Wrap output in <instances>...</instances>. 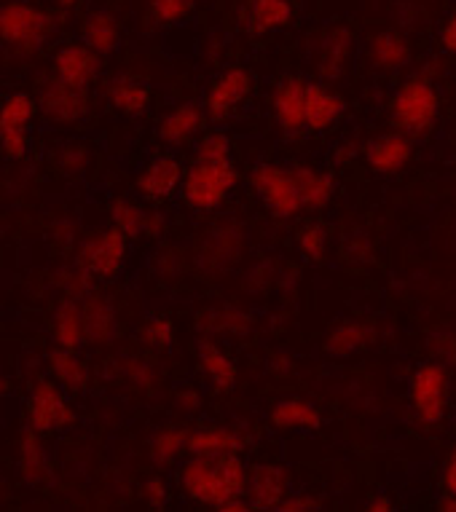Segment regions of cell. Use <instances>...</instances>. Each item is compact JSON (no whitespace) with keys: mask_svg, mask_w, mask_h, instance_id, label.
I'll return each mask as SVG.
<instances>
[{"mask_svg":"<svg viewBox=\"0 0 456 512\" xmlns=\"http://www.w3.org/2000/svg\"><path fill=\"white\" fill-rule=\"evenodd\" d=\"M178 480L180 488L194 502L220 510L226 502L245 494L250 472L237 454L218 456V459L191 456L178 470Z\"/></svg>","mask_w":456,"mask_h":512,"instance_id":"obj_1","label":"cell"},{"mask_svg":"<svg viewBox=\"0 0 456 512\" xmlns=\"http://www.w3.org/2000/svg\"><path fill=\"white\" fill-rule=\"evenodd\" d=\"M440 97L424 78H411L400 86L392 100V124L408 137H424L438 121Z\"/></svg>","mask_w":456,"mask_h":512,"instance_id":"obj_2","label":"cell"},{"mask_svg":"<svg viewBox=\"0 0 456 512\" xmlns=\"http://www.w3.org/2000/svg\"><path fill=\"white\" fill-rule=\"evenodd\" d=\"M237 180L239 175L231 159H196V164L188 169L186 180H183V202L188 207H194V210H215V207L226 202Z\"/></svg>","mask_w":456,"mask_h":512,"instance_id":"obj_3","label":"cell"},{"mask_svg":"<svg viewBox=\"0 0 456 512\" xmlns=\"http://www.w3.org/2000/svg\"><path fill=\"white\" fill-rule=\"evenodd\" d=\"M54 17L49 11L30 6L25 0H9L0 9V33L3 41L19 51L41 49L54 35Z\"/></svg>","mask_w":456,"mask_h":512,"instance_id":"obj_4","label":"cell"},{"mask_svg":"<svg viewBox=\"0 0 456 512\" xmlns=\"http://www.w3.org/2000/svg\"><path fill=\"white\" fill-rule=\"evenodd\" d=\"M448 370L443 362H427L422 368H416L411 378V403H414L416 416L424 424H438L448 411Z\"/></svg>","mask_w":456,"mask_h":512,"instance_id":"obj_5","label":"cell"},{"mask_svg":"<svg viewBox=\"0 0 456 512\" xmlns=\"http://www.w3.org/2000/svg\"><path fill=\"white\" fill-rule=\"evenodd\" d=\"M127 239L129 236L116 226L89 236L78 250V266H84L92 277L113 279L127 261Z\"/></svg>","mask_w":456,"mask_h":512,"instance_id":"obj_6","label":"cell"},{"mask_svg":"<svg viewBox=\"0 0 456 512\" xmlns=\"http://www.w3.org/2000/svg\"><path fill=\"white\" fill-rule=\"evenodd\" d=\"M27 419H30V427L35 432L49 435V432H62V429L73 427L76 413H73L57 384L38 381L30 392V400H27Z\"/></svg>","mask_w":456,"mask_h":512,"instance_id":"obj_7","label":"cell"},{"mask_svg":"<svg viewBox=\"0 0 456 512\" xmlns=\"http://www.w3.org/2000/svg\"><path fill=\"white\" fill-rule=\"evenodd\" d=\"M250 180H253L255 194L261 196L263 204L274 215H279V218H293L304 207L301 196H298L296 180L285 169L271 167V164H258Z\"/></svg>","mask_w":456,"mask_h":512,"instance_id":"obj_8","label":"cell"},{"mask_svg":"<svg viewBox=\"0 0 456 512\" xmlns=\"http://www.w3.org/2000/svg\"><path fill=\"white\" fill-rule=\"evenodd\" d=\"M250 92H253V78H250V73L245 68H228L207 89L204 110H207V116L212 121H226L228 116H234V110L247 100Z\"/></svg>","mask_w":456,"mask_h":512,"instance_id":"obj_9","label":"cell"},{"mask_svg":"<svg viewBox=\"0 0 456 512\" xmlns=\"http://www.w3.org/2000/svg\"><path fill=\"white\" fill-rule=\"evenodd\" d=\"M35 116V100L30 94H11L0 113V140L6 159L19 161L27 153V126Z\"/></svg>","mask_w":456,"mask_h":512,"instance_id":"obj_10","label":"cell"},{"mask_svg":"<svg viewBox=\"0 0 456 512\" xmlns=\"http://www.w3.org/2000/svg\"><path fill=\"white\" fill-rule=\"evenodd\" d=\"M100 70V54L86 43H68L54 57V76L70 86L86 89Z\"/></svg>","mask_w":456,"mask_h":512,"instance_id":"obj_11","label":"cell"},{"mask_svg":"<svg viewBox=\"0 0 456 512\" xmlns=\"http://www.w3.org/2000/svg\"><path fill=\"white\" fill-rule=\"evenodd\" d=\"M86 108H89V100H86L84 89L65 84L57 76L41 89V110L51 121L73 124L86 116Z\"/></svg>","mask_w":456,"mask_h":512,"instance_id":"obj_12","label":"cell"},{"mask_svg":"<svg viewBox=\"0 0 456 512\" xmlns=\"http://www.w3.org/2000/svg\"><path fill=\"white\" fill-rule=\"evenodd\" d=\"M247 496L255 510H279L290 496V475L277 464H261L250 472Z\"/></svg>","mask_w":456,"mask_h":512,"instance_id":"obj_13","label":"cell"},{"mask_svg":"<svg viewBox=\"0 0 456 512\" xmlns=\"http://www.w3.org/2000/svg\"><path fill=\"white\" fill-rule=\"evenodd\" d=\"M186 177H183V167H180L178 159H169V156H161V159H153L148 167L140 172L137 177V191L151 199V202H167L169 196L175 194Z\"/></svg>","mask_w":456,"mask_h":512,"instance_id":"obj_14","label":"cell"},{"mask_svg":"<svg viewBox=\"0 0 456 512\" xmlns=\"http://www.w3.org/2000/svg\"><path fill=\"white\" fill-rule=\"evenodd\" d=\"M365 156H368V164H371L373 172H379V175H397L400 169L406 167L408 159H411V140L403 132L384 135L368 145Z\"/></svg>","mask_w":456,"mask_h":512,"instance_id":"obj_15","label":"cell"},{"mask_svg":"<svg viewBox=\"0 0 456 512\" xmlns=\"http://www.w3.org/2000/svg\"><path fill=\"white\" fill-rule=\"evenodd\" d=\"M306 81L288 78L274 94L277 121L285 132H301L306 126Z\"/></svg>","mask_w":456,"mask_h":512,"instance_id":"obj_16","label":"cell"},{"mask_svg":"<svg viewBox=\"0 0 456 512\" xmlns=\"http://www.w3.org/2000/svg\"><path fill=\"white\" fill-rule=\"evenodd\" d=\"M84 314V333L89 344H108L116 333V309L105 295H86L81 303Z\"/></svg>","mask_w":456,"mask_h":512,"instance_id":"obj_17","label":"cell"},{"mask_svg":"<svg viewBox=\"0 0 456 512\" xmlns=\"http://www.w3.org/2000/svg\"><path fill=\"white\" fill-rule=\"evenodd\" d=\"M344 113V100L338 94L328 92L325 86L309 84L306 86V126L314 132L328 129Z\"/></svg>","mask_w":456,"mask_h":512,"instance_id":"obj_18","label":"cell"},{"mask_svg":"<svg viewBox=\"0 0 456 512\" xmlns=\"http://www.w3.org/2000/svg\"><path fill=\"white\" fill-rule=\"evenodd\" d=\"M239 448H242V440H239V435L234 429L207 427L188 435V454L191 456L218 459V456L239 454Z\"/></svg>","mask_w":456,"mask_h":512,"instance_id":"obj_19","label":"cell"},{"mask_svg":"<svg viewBox=\"0 0 456 512\" xmlns=\"http://www.w3.org/2000/svg\"><path fill=\"white\" fill-rule=\"evenodd\" d=\"M293 19L290 0H247V30L266 35L285 27Z\"/></svg>","mask_w":456,"mask_h":512,"instance_id":"obj_20","label":"cell"},{"mask_svg":"<svg viewBox=\"0 0 456 512\" xmlns=\"http://www.w3.org/2000/svg\"><path fill=\"white\" fill-rule=\"evenodd\" d=\"M204 113L199 105L188 102V105H178L164 121L159 124L161 143L167 145H186L191 137L202 129Z\"/></svg>","mask_w":456,"mask_h":512,"instance_id":"obj_21","label":"cell"},{"mask_svg":"<svg viewBox=\"0 0 456 512\" xmlns=\"http://www.w3.org/2000/svg\"><path fill=\"white\" fill-rule=\"evenodd\" d=\"M290 175L296 180L298 196H301L306 210H322L336 194V183L325 172H317L312 167H296L290 169Z\"/></svg>","mask_w":456,"mask_h":512,"instance_id":"obj_22","label":"cell"},{"mask_svg":"<svg viewBox=\"0 0 456 512\" xmlns=\"http://www.w3.org/2000/svg\"><path fill=\"white\" fill-rule=\"evenodd\" d=\"M271 424L277 429H320L322 416L320 408L309 400H301V397H293V400H282V403L274 405L271 411Z\"/></svg>","mask_w":456,"mask_h":512,"instance_id":"obj_23","label":"cell"},{"mask_svg":"<svg viewBox=\"0 0 456 512\" xmlns=\"http://www.w3.org/2000/svg\"><path fill=\"white\" fill-rule=\"evenodd\" d=\"M49 370L51 376L57 378V384H62L70 392H84L86 384H89V370L81 360H78V354L73 349H51L49 357Z\"/></svg>","mask_w":456,"mask_h":512,"instance_id":"obj_24","label":"cell"},{"mask_svg":"<svg viewBox=\"0 0 456 512\" xmlns=\"http://www.w3.org/2000/svg\"><path fill=\"white\" fill-rule=\"evenodd\" d=\"M51 336H54V341H57L62 349H73V352L84 344V314H81V306H78V303L65 301L60 309L54 311V319H51Z\"/></svg>","mask_w":456,"mask_h":512,"instance_id":"obj_25","label":"cell"},{"mask_svg":"<svg viewBox=\"0 0 456 512\" xmlns=\"http://www.w3.org/2000/svg\"><path fill=\"white\" fill-rule=\"evenodd\" d=\"M84 43L92 46L97 54H110L119 49L121 27L108 11H92L84 22Z\"/></svg>","mask_w":456,"mask_h":512,"instance_id":"obj_26","label":"cell"},{"mask_svg":"<svg viewBox=\"0 0 456 512\" xmlns=\"http://www.w3.org/2000/svg\"><path fill=\"white\" fill-rule=\"evenodd\" d=\"M199 365L218 392H228L237 384V365L228 360L215 344H199Z\"/></svg>","mask_w":456,"mask_h":512,"instance_id":"obj_27","label":"cell"},{"mask_svg":"<svg viewBox=\"0 0 456 512\" xmlns=\"http://www.w3.org/2000/svg\"><path fill=\"white\" fill-rule=\"evenodd\" d=\"M19 472L25 478L27 486H41L43 480L49 478V462H46V451H43L41 440L33 432H27L19 443Z\"/></svg>","mask_w":456,"mask_h":512,"instance_id":"obj_28","label":"cell"},{"mask_svg":"<svg viewBox=\"0 0 456 512\" xmlns=\"http://www.w3.org/2000/svg\"><path fill=\"white\" fill-rule=\"evenodd\" d=\"M371 59L373 65H379L381 70H397L408 65L411 59V46L400 33H381L373 38L371 43Z\"/></svg>","mask_w":456,"mask_h":512,"instance_id":"obj_29","label":"cell"},{"mask_svg":"<svg viewBox=\"0 0 456 512\" xmlns=\"http://www.w3.org/2000/svg\"><path fill=\"white\" fill-rule=\"evenodd\" d=\"M373 341V330L363 322H344L338 325L325 341V352L333 357H349V354L360 352Z\"/></svg>","mask_w":456,"mask_h":512,"instance_id":"obj_30","label":"cell"},{"mask_svg":"<svg viewBox=\"0 0 456 512\" xmlns=\"http://www.w3.org/2000/svg\"><path fill=\"white\" fill-rule=\"evenodd\" d=\"M108 97L113 102V108H119L121 113L127 116H137L148 108L151 102V89L143 81H135V78H119L108 86Z\"/></svg>","mask_w":456,"mask_h":512,"instance_id":"obj_31","label":"cell"},{"mask_svg":"<svg viewBox=\"0 0 456 512\" xmlns=\"http://www.w3.org/2000/svg\"><path fill=\"white\" fill-rule=\"evenodd\" d=\"M188 435H191V432H186V429L180 427H161L151 440L153 464L169 467V464L175 462V459L188 448Z\"/></svg>","mask_w":456,"mask_h":512,"instance_id":"obj_32","label":"cell"},{"mask_svg":"<svg viewBox=\"0 0 456 512\" xmlns=\"http://www.w3.org/2000/svg\"><path fill=\"white\" fill-rule=\"evenodd\" d=\"M349 51H352V35L349 30H336L328 35V41L322 46L320 57V73L328 78H338L341 70L347 65Z\"/></svg>","mask_w":456,"mask_h":512,"instance_id":"obj_33","label":"cell"},{"mask_svg":"<svg viewBox=\"0 0 456 512\" xmlns=\"http://www.w3.org/2000/svg\"><path fill=\"white\" fill-rule=\"evenodd\" d=\"M110 220L113 226L124 231L129 239H137V236L148 234V212L140 207L137 202H129V199H119L110 207Z\"/></svg>","mask_w":456,"mask_h":512,"instance_id":"obj_34","label":"cell"},{"mask_svg":"<svg viewBox=\"0 0 456 512\" xmlns=\"http://www.w3.org/2000/svg\"><path fill=\"white\" fill-rule=\"evenodd\" d=\"M196 0H148V11L156 25H175L194 14Z\"/></svg>","mask_w":456,"mask_h":512,"instance_id":"obj_35","label":"cell"},{"mask_svg":"<svg viewBox=\"0 0 456 512\" xmlns=\"http://www.w3.org/2000/svg\"><path fill=\"white\" fill-rule=\"evenodd\" d=\"M140 336L153 349H169L172 338H175V328H172V322L167 317H151Z\"/></svg>","mask_w":456,"mask_h":512,"instance_id":"obj_36","label":"cell"},{"mask_svg":"<svg viewBox=\"0 0 456 512\" xmlns=\"http://www.w3.org/2000/svg\"><path fill=\"white\" fill-rule=\"evenodd\" d=\"M196 159L207 161H223L231 159V140L223 132H210L199 140V148H196Z\"/></svg>","mask_w":456,"mask_h":512,"instance_id":"obj_37","label":"cell"},{"mask_svg":"<svg viewBox=\"0 0 456 512\" xmlns=\"http://www.w3.org/2000/svg\"><path fill=\"white\" fill-rule=\"evenodd\" d=\"M298 247L304 252L309 261H322L325 258V231L320 226H306L301 234H298Z\"/></svg>","mask_w":456,"mask_h":512,"instance_id":"obj_38","label":"cell"},{"mask_svg":"<svg viewBox=\"0 0 456 512\" xmlns=\"http://www.w3.org/2000/svg\"><path fill=\"white\" fill-rule=\"evenodd\" d=\"M89 271L84 269V266H78L76 271H70V274H65V290H68L73 298H86V293H89Z\"/></svg>","mask_w":456,"mask_h":512,"instance_id":"obj_39","label":"cell"},{"mask_svg":"<svg viewBox=\"0 0 456 512\" xmlns=\"http://www.w3.org/2000/svg\"><path fill=\"white\" fill-rule=\"evenodd\" d=\"M124 373H127V378L135 381L137 387H153V370L148 362H140V360L124 362Z\"/></svg>","mask_w":456,"mask_h":512,"instance_id":"obj_40","label":"cell"},{"mask_svg":"<svg viewBox=\"0 0 456 512\" xmlns=\"http://www.w3.org/2000/svg\"><path fill=\"white\" fill-rule=\"evenodd\" d=\"M430 349H432V354H435V357L443 362V365H448V362H456V338L446 336V333H443V336H435L430 341Z\"/></svg>","mask_w":456,"mask_h":512,"instance_id":"obj_41","label":"cell"},{"mask_svg":"<svg viewBox=\"0 0 456 512\" xmlns=\"http://www.w3.org/2000/svg\"><path fill=\"white\" fill-rule=\"evenodd\" d=\"M143 496L145 502L151 504V507H164L167 504V488H164V480L161 478H151L143 486Z\"/></svg>","mask_w":456,"mask_h":512,"instance_id":"obj_42","label":"cell"},{"mask_svg":"<svg viewBox=\"0 0 456 512\" xmlns=\"http://www.w3.org/2000/svg\"><path fill=\"white\" fill-rule=\"evenodd\" d=\"M440 488L448 496H456V445L451 448L446 464H443V475H440Z\"/></svg>","mask_w":456,"mask_h":512,"instance_id":"obj_43","label":"cell"},{"mask_svg":"<svg viewBox=\"0 0 456 512\" xmlns=\"http://www.w3.org/2000/svg\"><path fill=\"white\" fill-rule=\"evenodd\" d=\"M279 510H285V512H306V510H320V502H314L312 496H304V494H298V496H288L285 502H282V507Z\"/></svg>","mask_w":456,"mask_h":512,"instance_id":"obj_44","label":"cell"},{"mask_svg":"<svg viewBox=\"0 0 456 512\" xmlns=\"http://www.w3.org/2000/svg\"><path fill=\"white\" fill-rule=\"evenodd\" d=\"M440 46L448 51V54H454L456 57V11L448 17V22L440 30Z\"/></svg>","mask_w":456,"mask_h":512,"instance_id":"obj_45","label":"cell"},{"mask_svg":"<svg viewBox=\"0 0 456 512\" xmlns=\"http://www.w3.org/2000/svg\"><path fill=\"white\" fill-rule=\"evenodd\" d=\"M175 403H178V408H183L186 413H194V411H199L202 397H199V392H196V389H183V392H178V397H175Z\"/></svg>","mask_w":456,"mask_h":512,"instance_id":"obj_46","label":"cell"},{"mask_svg":"<svg viewBox=\"0 0 456 512\" xmlns=\"http://www.w3.org/2000/svg\"><path fill=\"white\" fill-rule=\"evenodd\" d=\"M164 231V220L159 218V215H148V234L156 236Z\"/></svg>","mask_w":456,"mask_h":512,"instance_id":"obj_47","label":"cell"},{"mask_svg":"<svg viewBox=\"0 0 456 512\" xmlns=\"http://www.w3.org/2000/svg\"><path fill=\"white\" fill-rule=\"evenodd\" d=\"M368 510H373V512H389V510H392V502H389V499H384V496H379L376 502L368 504Z\"/></svg>","mask_w":456,"mask_h":512,"instance_id":"obj_48","label":"cell"},{"mask_svg":"<svg viewBox=\"0 0 456 512\" xmlns=\"http://www.w3.org/2000/svg\"><path fill=\"white\" fill-rule=\"evenodd\" d=\"M438 510L456 512V496H448L446 494V499H440V502H438Z\"/></svg>","mask_w":456,"mask_h":512,"instance_id":"obj_49","label":"cell"},{"mask_svg":"<svg viewBox=\"0 0 456 512\" xmlns=\"http://www.w3.org/2000/svg\"><path fill=\"white\" fill-rule=\"evenodd\" d=\"M57 3H60L62 9H73V6H76L78 0H57Z\"/></svg>","mask_w":456,"mask_h":512,"instance_id":"obj_50","label":"cell"}]
</instances>
